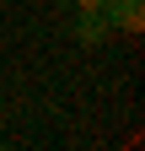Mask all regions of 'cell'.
I'll list each match as a JSON object with an SVG mask.
<instances>
[{
	"instance_id": "6da1fadb",
	"label": "cell",
	"mask_w": 145,
	"mask_h": 151,
	"mask_svg": "<svg viewBox=\"0 0 145 151\" xmlns=\"http://www.w3.org/2000/svg\"><path fill=\"white\" fill-rule=\"evenodd\" d=\"M113 32V16H107V6H86L75 16V38L81 43H102V38Z\"/></svg>"
},
{
	"instance_id": "7a4b0ae2",
	"label": "cell",
	"mask_w": 145,
	"mask_h": 151,
	"mask_svg": "<svg viewBox=\"0 0 145 151\" xmlns=\"http://www.w3.org/2000/svg\"><path fill=\"white\" fill-rule=\"evenodd\" d=\"M107 16H113L118 32H140L145 27V0H107Z\"/></svg>"
},
{
	"instance_id": "3957f363",
	"label": "cell",
	"mask_w": 145,
	"mask_h": 151,
	"mask_svg": "<svg viewBox=\"0 0 145 151\" xmlns=\"http://www.w3.org/2000/svg\"><path fill=\"white\" fill-rule=\"evenodd\" d=\"M70 6H75V11H86V6H107V0H70Z\"/></svg>"
}]
</instances>
